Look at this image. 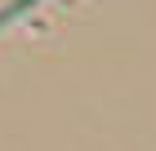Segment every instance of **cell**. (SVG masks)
I'll use <instances>...</instances> for the list:
<instances>
[{"label": "cell", "mask_w": 156, "mask_h": 151, "mask_svg": "<svg viewBox=\"0 0 156 151\" xmlns=\"http://www.w3.org/2000/svg\"><path fill=\"white\" fill-rule=\"evenodd\" d=\"M31 5H40V0H18V5H9V9L0 13V27H9V22H13V18H23V13H27V9H31Z\"/></svg>", "instance_id": "6da1fadb"}]
</instances>
